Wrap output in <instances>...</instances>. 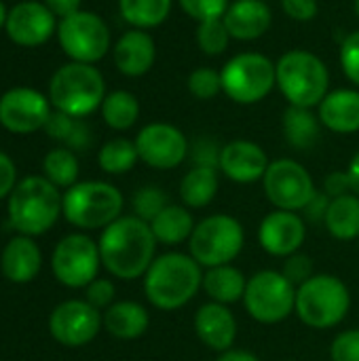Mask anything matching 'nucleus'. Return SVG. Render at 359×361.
Returning <instances> with one entry per match:
<instances>
[{
  "mask_svg": "<svg viewBox=\"0 0 359 361\" xmlns=\"http://www.w3.org/2000/svg\"><path fill=\"white\" fill-rule=\"evenodd\" d=\"M102 267L121 281H135L146 275L157 258V239L148 222L138 216H121L99 235Z\"/></svg>",
  "mask_w": 359,
  "mask_h": 361,
  "instance_id": "obj_1",
  "label": "nucleus"
},
{
  "mask_svg": "<svg viewBox=\"0 0 359 361\" xmlns=\"http://www.w3.org/2000/svg\"><path fill=\"white\" fill-rule=\"evenodd\" d=\"M203 273L205 269L190 254L165 252L142 277L146 300L159 311H178L201 292Z\"/></svg>",
  "mask_w": 359,
  "mask_h": 361,
  "instance_id": "obj_2",
  "label": "nucleus"
},
{
  "mask_svg": "<svg viewBox=\"0 0 359 361\" xmlns=\"http://www.w3.org/2000/svg\"><path fill=\"white\" fill-rule=\"evenodd\" d=\"M63 195L44 176H28L8 195L6 212L11 226L25 237L51 231L61 216Z\"/></svg>",
  "mask_w": 359,
  "mask_h": 361,
  "instance_id": "obj_3",
  "label": "nucleus"
},
{
  "mask_svg": "<svg viewBox=\"0 0 359 361\" xmlns=\"http://www.w3.org/2000/svg\"><path fill=\"white\" fill-rule=\"evenodd\" d=\"M277 89L290 106L315 108L330 93L326 61L307 49H292L275 61Z\"/></svg>",
  "mask_w": 359,
  "mask_h": 361,
  "instance_id": "obj_4",
  "label": "nucleus"
},
{
  "mask_svg": "<svg viewBox=\"0 0 359 361\" xmlns=\"http://www.w3.org/2000/svg\"><path fill=\"white\" fill-rule=\"evenodd\" d=\"M349 311L351 292L332 273H315L296 288L294 313L311 330H332L347 319Z\"/></svg>",
  "mask_w": 359,
  "mask_h": 361,
  "instance_id": "obj_5",
  "label": "nucleus"
},
{
  "mask_svg": "<svg viewBox=\"0 0 359 361\" xmlns=\"http://www.w3.org/2000/svg\"><path fill=\"white\" fill-rule=\"evenodd\" d=\"M123 192L108 182H76L63 192L61 216L78 231H104L123 216Z\"/></svg>",
  "mask_w": 359,
  "mask_h": 361,
  "instance_id": "obj_6",
  "label": "nucleus"
},
{
  "mask_svg": "<svg viewBox=\"0 0 359 361\" xmlns=\"http://www.w3.org/2000/svg\"><path fill=\"white\" fill-rule=\"evenodd\" d=\"M106 97V82L93 63L70 61L61 66L49 82V99L55 110L74 118H83L97 108Z\"/></svg>",
  "mask_w": 359,
  "mask_h": 361,
  "instance_id": "obj_7",
  "label": "nucleus"
},
{
  "mask_svg": "<svg viewBox=\"0 0 359 361\" xmlns=\"http://www.w3.org/2000/svg\"><path fill=\"white\" fill-rule=\"evenodd\" d=\"M245 245V228L231 214H212L195 224L188 239V254L203 267L233 264Z\"/></svg>",
  "mask_w": 359,
  "mask_h": 361,
  "instance_id": "obj_8",
  "label": "nucleus"
},
{
  "mask_svg": "<svg viewBox=\"0 0 359 361\" xmlns=\"http://www.w3.org/2000/svg\"><path fill=\"white\" fill-rule=\"evenodd\" d=\"M222 93L241 106H252L262 102L275 87V63L256 51H243L235 57H231L222 72Z\"/></svg>",
  "mask_w": 359,
  "mask_h": 361,
  "instance_id": "obj_9",
  "label": "nucleus"
},
{
  "mask_svg": "<svg viewBox=\"0 0 359 361\" xmlns=\"http://www.w3.org/2000/svg\"><path fill=\"white\" fill-rule=\"evenodd\" d=\"M241 302L256 324L275 326L294 313L296 286L281 271L262 269L248 277V288Z\"/></svg>",
  "mask_w": 359,
  "mask_h": 361,
  "instance_id": "obj_10",
  "label": "nucleus"
},
{
  "mask_svg": "<svg viewBox=\"0 0 359 361\" xmlns=\"http://www.w3.org/2000/svg\"><path fill=\"white\" fill-rule=\"evenodd\" d=\"M262 190L267 201L275 209L298 212L303 214L311 199L317 195V186L309 169L294 159H277L271 161L264 178Z\"/></svg>",
  "mask_w": 359,
  "mask_h": 361,
  "instance_id": "obj_11",
  "label": "nucleus"
},
{
  "mask_svg": "<svg viewBox=\"0 0 359 361\" xmlns=\"http://www.w3.org/2000/svg\"><path fill=\"white\" fill-rule=\"evenodd\" d=\"M102 269L99 245L85 233H72L59 239L51 254V271L55 279L70 288H87Z\"/></svg>",
  "mask_w": 359,
  "mask_h": 361,
  "instance_id": "obj_12",
  "label": "nucleus"
},
{
  "mask_svg": "<svg viewBox=\"0 0 359 361\" xmlns=\"http://www.w3.org/2000/svg\"><path fill=\"white\" fill-rule=\"evenodd\" d=\"M57 38L72 61L95 63L110 49V30L106 21L91 11H76L57 25Z\"/></svg>",
  "mask_w": 359,
  "mask_h": 361,
  "instance_id": "obj_13",
  "label": "nucleus"
},
{
  "mask_svg": "<svg viewBox=\"0 0 359 361\" xmlns=\"http://www.w3.org/2000/svg\"><path fill=\"white\" fill-rule=\"evenodd\" d=\"M133 142L140 161L159 171L180 167L190 154V144L184 131L171 123H150L140 129Z\"/></svg>",
  "mask_w": 359,
  "mask_h": 361,
  "instance_id": "obj_14",
  "label": "nucleus"
},
{
  "mask_svg": "<svg viewBox=\"0 0 359 361\" xmlns=\"http://www.w3.org/2000/svg\"><path fill=\"white\" fill-rule=\"evenodd\" d=\"M104 328V315L95 307H91L87 300H63L59 302L49 317V332L51 336L68 347L78 349L95 341V336Z\"/></svg>",
  "mask_w": 359,
  "mask_h": 361,
  "instance_id": "obj_15",
  "label": "nucleus"
},
{
  "mask_svg": "<svg viewBox=\"0 0 359 361\" xmlns=\"http://www.w3.org/2000/svg\"><path fill=\"white\" fill-rule=\"evenodd\" d=\"M51 102L36 89L15 87L0 97V125L11 133H34L44 129Z\"/></svg>",
  "mask_w": 359,
  "mask_h": 361,
  "instance_id": "obj_16",
  "label": "nucleus"
},
{
  "mask_svg": "<svg viewBox=\"0 0 359 361\" xmlns=\"http://www.w3.org/2000/svg\"><path fill=\"white\" fill-rule=\"evenodd\" d=\"M307 241V220L298 212L273 209L258 226V243L273 258H290L298 254Z\"/></svg>",
  "mask_w": 359,
  "mask_h": 361,
  "instance_id": "obj_17",
  "label": "nucleus"
},
{
  "mask_svg": "<svg viewBox=\"0 0 359 361\" xmlns=\"http://www.w3.org/2000/svg\"><path fill=\"white\" fill-rule=\"evenodd\" d=\"M6 34L13 42L21 47H38L47 42L53 32H57L55 15L44 2L25 0L15 4L6 17Z\"/></svg>",
  "mask_w": 359,
  "mask_h": 361,
  "instance_id": "obj_18",
  "label": "nucleus"
},
{
  "mask_svg": "<svg viewBox=\"0 0 359 361\" xmlns=\"http://www.w3.org/2000/svg\"><path fill=\"white\" fill-rule=\"evenodd\" d=\"M271 161L264 148L252 140L226 142L220 150V173L235 184L262 182Z\"/></svg>",
  "mask_w": 359,
  "mask_h": 361,
  "instance_id": "obj_19",
  "label": "nucleus"
},
{
  "mask_svg": "<svg viewBox=\"0 0 359 361\" xmlns=\"http://www.w3.org/2000/svg\"><path fill=\"white\" fill-rule=\"evenodd\" d=\"M197 338L214 353H226L235 349L239 336V324L231 307L220 302H203L193 319Z\"/></svg>",
  "mask_w": 359,
  "mask_h": 361,
  "instance_id": "obj_20",
  "label": "nucleus"
},
{
  "mask_svg": "<svg viewBox=\"0 0 359 361\" xmlns=\"http://www.w3.org/2000/svg\"><path fill=\"white\" fill-rule=\"evenodd\" d=\"M222 21L233 40L250 42L262 38L269 32L273 13L267 0H233Z\"/></svg>",
  "mask_w": 359,
  "mask_h": 361,
  "instance_id": "obj_21",
  "label": "nucleus"
},
{
  "mask_svg": "<svg viewBox=\"0 0 359 361\" xmlns=\"http://www.w3.org/2000/svg\"><path fill=\"white\" fill-rule=\"evenodd\" d=\"M112 55H114V66L118 68L121 74L138 78L144 76L154 66L157 44L146 30L133 27L116 40Z\"/></svg>",
  "mask_w": 359,
  "mask_h": 361,
  "instance_id": "obj_22",
  "label": "nucleus"
},
{
  "mask_svg": "<svg viewBox=\"0 0 359 361\" xmlns=\"http://www.w3.org/2000/svg\"><path fill=\"white\" fill-rule=\"evenodd\" d=\"M0 269L11 283H30L42 269V252L32 237H13L2 250Z\"/></svg>",
  "mask_w": 359,
  "mask_h": 361,
  "instance_id": "obj_23",
  "label": "nucleus"
},
{
  "mask_svg": "<svg viewBox=\"0 0 359 361\" xmlns=\"http://www.w3.org/2000/svg\"><path fill=\"white\" fill-rule=\"evenodd\" d=\"M317 116L322 125L341 135L359 131V91L358 89H336L330 91L317 106Z\"/></svg>",
  "mask_w": 359,
  "mask_h": 361,
  "instance_id": "obj_24",
  "label": "nucleus"
},
{
  "mask_svg": "<svg viewBox=\"0 0 359 361\" xmlns=\"http://www.w3.org/2000/svg\"><path fill=\"white\" fill-rule=\"evenodd\" d=\"M104 330L118 341H135L150 328V313L135 300H118L104 313Z\"/></svg>",
  "mask_w": 359,
  "mask_h": 361,
  "instance_id": "obj_25",
  "label": "nucleus"
},
{
  "mask_svg": "<svg viewBox=\"0 0 359 361\" xmlns=\"http://www.w3.org/2000/svg\"><path fill=\"white\" fill-rule=\"evenodd\" d=\"M245 288H248V277L235 264H222V267L205 269V273H203V288L201 290L205 292V296L212 302H220L226 307L241 302Z\"/></svg>",
  "mask_w": 359,
  "mask_h": 361,
  "instance_id": "obj_26",
  "label": "nucleus"
},
{
  "mask_svg": "<svg viewBox=\"0 0 359 361\" xmlns=\"http://www.w3.org/2000/svg\"><path fill=\"white\" fill-rule=\"evenodd\" d=\"M220 188V171L216 167L193 165L180 180L178 195L188 209H205L212 205Z\"/></svg>",
  "mask_w": 359,
  "mask_h": 361,
  "instance_id": "obj_27",
  "label": "nucleus"
},
{
  "mask_svg": "<svg viewBox=\"0 0 359 361\" xmlns=\"http://www.w3.org/2000/svg\"><path fill=\"white\" fill-rule=\"evenodd\" d=\"M195 218L190 209L182 203H169L152 222L150 228L154 233V239L159 245L165 247H178L186 243L195 231Z\"/></svg>",
  "mask_w": 359,
  "mask_h": 361,
  "instance_id": "obj_28",
  "label": "nucleus"
},
{
  "mask_svg": "<svg viewBox=\"0 0 359 361\" xmlns=\"http://www.w3.org/2000/svg\"><path fill=\"white\" fill-rule=\"evenodd\" d=\"M286 142L296 150H309L317 144L322 133V121L311 108L288 106L281 118Z\"/></svg>",
  "mask_w": 359,
  "mask_h": 361,
  "instance_id": "obj_29",
  "label": "nucleus"
},
{
  "mask_svg": "<svg viewBox=\"0 0 359 361\" xmlns=\"http://www.w3.org/2000/svg\"><path fill=\"white\" fill-rule=\"evenodd\" d=\"M324 226L328 235L336 241L359 239V197L355 192L336 197L330 201Z\"/></svg>",
  "mask_w": 359,
  "mask_h": 361,
  "instance_id": "obj_30",
  "label": "nucleus"
},
{
  "mask_svg": "<svg viewBox=\"0 0 359 361\" xmlns=\"http://www.w3.org/2000/svg\"><path fill=\"white\" fill-rule=\"evenodd\" d=\"M102 116L110 129L127 131L140 118V102L131 91H125V89L112 91L102 102Z\"/></svg>",
  "mask_w": 359,
  "mask_h": 361,
  "instance_id": "obj_31",
  "label": "nucleus"
},
{
  "mask_svg": "<svg viewBox=\"0 0 359 361\" xmlns=\"http://www.w3.org/2000/svg\"><path fill=\"white\" fill-rule=\"evenodd\" d=\"M171 2L174 0H118V11L129 25L150 30L169 17Z\"/></svg>",
  "mask_w": 359,
  "mask_h": 361,
  "instance_id": "obj_32",
  "label": "nucleus"
},
{
  "mask_svg": "<svg viewBox=\"0 0 359 361\" xmlns=\"http://www.w3.org/2000/svg\"><path fill=\"white\" fill-rule=\"evenodd\" d=\"M44 131L53 137L66 144V148L70 150H85L91 144V131L89 127L80 121L74 118L66 112H51Z\"/></svg>",
  "mask_w": 359,
  "mask_h": 361,
  "instance_id": "obj_33",
  "label": "nucleus"
},
{
  "mask_svg": "<svg viewBox=\"0 0 359 361\" xmlns=\"http://www.w3.org/2000/svg\"><path fill=\"white\" fill-rule=\"evenodd\" d=\"M138 161H140V157H138L135 142H131L127 137H114V140L106 142L97 152L99 169L110 176H123V173L131 171Z\"/></svg>",
  "mask_w": 359,
  "mask_h": 361,
  "instance_id": "obj_34",
  "label": "nucleus"
},
{
  "mask_svg": "<svg viewBox=\"0 0 359 361\" xmlns=\"http://www.w3.org/2000/svg\"><path fill=\"white\" fill-rule=\"evenodd\" d=\"M42 171L44 178L55 184L57 188H70L78 182V159L74 154V150L70 148H53L51 152H47L44 161H42Z\"/></svg>",
  "mask_w": 359,
  "mask_h": 361,
  "instance_id": "obj_35",
  "label": "nucleus"
},
{
  "mask_svg": "<svg viewBox=\"0 0 359 361\" xmlns=\"http://www.w3.org/2000/svg\"><path fill=\"white\" fill-rule=\"evenodd\" d=\"M169 195L161 188V186H142L133 192L131 197V209H133V216L142 218L144 222H152L167 205H169Z\"/></svg>",
  "mask_w": 359,
  "mask_h": 361,
  "instance_id": "obj_36",
  "label": "nucleus"
},
{
  "mask_svg": "<svg viewBox=\"0 0 359 361\" xmlns=\"http://www.w3.org/2000/svg\"><path fill=\"white\" fill-rule=\"evenodd\" d=\"M231 34L222 19L201 21L197 25V47L205 55H222L231 44Z\"/></svg>",
  "mask_w": 359,
  "mask_h": 361,
  "instance_id": "obj_37",
  "label": "nucleus"
},
{
  "mask_svg": "<svg viewBox=\"0 0 359 361\" xmlns=\"http://www.w3.org/2000/svg\"><path fill=\"white\" fill-rule=\"evenodd\" d=\"M186 87L193 97L207 102V99H214L222 91V78H220V72H216L214 68H197L188 74Z\"/></svg>",
  "mask_w": 359,
  "mask_h": 361,
  "instance_id": "obj_38",
  "label": "nucleus"
},
{
  "mask_svg": "<svg viewBox=\"0 0 359 361\" xmlns=\"http://www.w3.org/2000/svg\"><path fill=\"white\" fill-rule=\"evenodd\" d=\"M182 11L197 23L209 19H222L231 0H178Z\"/></svg>",
  "mask_w": 359,
  "mask_h": 361,
  "instance_id": "obj_39",
  "label": "nucleus"
},
{
  "mask_svg": "<svg viewBox=\"0 0 359 361\" xmlns=\"http://www.w3.org/2000/svg\"><path fill=\"white\" fill-rule=\"evenodd\" d=\"M332 361H359V328L343 330L330 345Z\"/></svg>",
  "mask_w": 359,
  "mask_h": 361,
  "instance_id": "obj_40",
  "label": "nucleus"
},
{
  "mask_svg": "<svg viewBox=\"0 0 359 361\" xmlns=\"http://www.w3.org/2000/svg\"><path fill=\"white\" fill-rule=\"evenodd\" d=\"M341 68L345 76L359 87V30L347 34L341 42Z\"/></svg>",
  "mask_w": 359,
  "mask_h": 361,
  "instance_id": "obj_41",
  "label": "nucleus"
},
{
  "mask_svg": "<svg viewBox=\"0 0 359 361\" xmlns=\"http://www.w3.org/2000/svg\"><path fill=\"white\" fill-rule=\"evenodd\" d=\"M114 298H116V288L106 277H97L85 288V300L102 313L116 302Z\"/></svg>",
  "mask_w": 359,
  "mask_h": 361,
  "instance_id": "obj_42",
  "label": "nucleus"
},
{
  "mask_svg": "<svg viewBox=\"0 0 359 361\" xmlns=\"http://www.w3.org/2000/svg\"><path fill=\"white\" fill-rule=\"evenodd\" d=\"M281 273L298 288L303 286L307 279H311L315 275V269H313V260L307 256V254H292L290 258L284 260V269Z\"/></svg>",
  "mask_w": 359,
  "mask_h": 361,
  "instance_id": "obj_43",
  "label": "nucleus"
},
{
  "mask_svg": "<svg viewBox=\"0 0 359 361\" xmlns=\"http://www.w3.org/2000/svg\"><path fill=\"white\" fill-rule=\"evenodd\" d=\"M220 150H222V146H218L216 140H212V137H199L190 146V157H193V163L195 165L216 167L218 169V165H220Z\"/></svg>",
  "mask_w": 359,
  "mask_h": 361,
  "instance_id": "obj_44",
  "label": "nucleus"
},
{
  "mask_svg": "<svg viewBox=\"0 0 359 361\" xmlns=\"http://www.w3.org/2000/svg\"><path fill=\"white\" fill-rule=\"evenodd\" d=\"M284 13L300 23L313 21L320 13V2L317 0H281Z\"/></svg>",
  "mask_w": 359,
  "mask_h": 361,
  "instance_id": "obj_45",
  "label": "nucleus"
},
{
  "mask_svg": "<svg viewBox=\"0 0 359 361\" xmlns=\"http://www.w3.org/2000/svg\"><path fill=\"white\" fill-rule=\"evenodd\" d=\"M324 192L330 197V199H336V197H343V195H349L353 192L351 188V178L345 171H330L324 180Z\"/></svg>",
  "mask_w": 359,
  "mask_h": 361,
  "instance_id": "obj_46",
  "label": "nucleus"
},
{
  "mask_svg": "<svg viewBox=\"0 0 359 361\" xmlns=\"http://www.w3.org/2000/svg\"><path fill=\"white\" fill-rule=\"evenodd\" d=\"M17 186V169L8 154L0 150V199H6Z\"/></svg>",
  "mask_w": 359,
  "mask_h": 361,
  "instance_id": "obj_47",
  "label": "nucleus"
},
{
  "mask_svg": "<svg viewBox=\"0 0 359 361\" xmlns=\"http://www.w3.org/2000/svg\"><path fill=\"white\" fill-rule=\"evenodd\" d=\"M330 197L324 192V190H317V195L311 199V203L307 205V209L303 212L307 216L309 222H322L324 224V218H326V212H328V205H330Z\"/></svg>",
  "mask_w": 359,
  "mask_h": 361,
  "instance_id": "obj_48",
  "label": "nucleus"
},
{
  "mask_svg": "<svg viewBox=\"0 0 359 361\" xmlns=\"http://www.w3.org/2000/svg\"><path fill=\"white\" fill-rule=\"evenodd\" d=\"M42 2L59 19H63V17L74 15L76 11H80V0H42Z\"/></svg>",
  "mask_w": 359,
  "mask_h": 361,
  "instance_id": "obj_49",
  "label": "nucleus"
},
{
  "mask_svg": "<svg viewBox=\"0 0 359 361\" xmlns=\"http://www.w3.org/2000/svg\"><path fill=\"white\" fill-rule=\"evenodd\" d=\"M214 361H260L254 353L245 351V349H231L226 353H218V357Z\"/></svg>",
  "mask_w": 359,
  "mask_h": 361,
  "instance_id": "obj_50",
  "label": "nucleus"
},
{
  "mask_svg": "<svg viewBox=\"0 0 359 361\" xmlns=\"http://www.w3.org/2000/svg\"><path fill=\"white\" fill-rule=\"evenodd\" d=\"M347 173H349V178H351V188H353V192L359 197V150L353 154V159H351V163H349V167H347Z\"/></svg>",
  "mask_w": 359,
  "mask_h": 361,
  "instance_id": "obj_51",
  "label": "nucleus"
},
{
  "mask_svg": "<svg viewBox=\"0 0 359 361\" xmlns=\"http://www.w3.org/2000/svg\"><path fill=\"white\" fill-rule=\"evenodd\" d=\"M6 17H8V11H6L4 2L0 0V27H2V25H6Z\"/></svg>",
  "mask_w": 359,
  "mask_h": 361,
  "instance_id": "obj_52",
  "label": "nucleus"
},
{
  "mask_svg": "<svg viewBox=\"0 0 359 361\" xmlns=\"http://www.w3.org/2000/svg\"><path fill=\"white\" fill-rule=\"evenodd\" d=\"M353 8H355V13H358V17H359V0H355V2H353Z\"/></svg>",
  "mask_w": 359,
  "mask_h": 361,
  "instance_id": "obj_53",
  "label": "nucleus"
},
{
  "mask_svg": "<svg viewBox=\"0 0 359 361\" xmlns=\"http://www.w3.org/2000/svg\"><path fill=\"white\" fill-rule=\"evenodd\" d=\"M281 361H296V360H281Z\"/></svg>",
  "mask_w": 359,
  "mask_h": 361,
  "instance_id": "obj_54",
  "label": "nucleus"
}]
</instances>
